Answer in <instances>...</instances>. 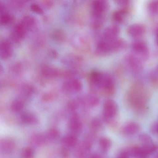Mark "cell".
<instances>
[{"label": "cell", "mask_w": 158, "mask_h": 158, "mask_svg": "<svg viewBox=\"0 0 158 158\" xmlns=\"http://www.w3.org/2000/svg\"><path fill=\"white\" fill-rule=\"evenodd\" d=\"M23 107V102L19 100L15 101L13 103L12 106L13 110L16 112L21 110Z\"/></svg>", "instance_id": "23"}, {"label": "cell", "mask_w": 158, "mask_h": 158, "mask_svg": "<svg viewBox=\"0 0 158 158\" xmlns=\"http://www.w3.org/2000/svg\"><path fill=\"white\" fill-rule=\"evenodd\" d=\"M127 100L137 111H144L149 98L148 92L143 84L136 82L131 86L127 94Z\"/></svg>", "instance_id": "1"}, {"label": "cell", "mask_w": 158, "mask_h": 158, "mask_svg": "<svg viewBox=\"0 0 158 158\" xmlns=\"http://www.w3.org/2000/svg\"><path fill=\"white\" fill-rule=\"evenodd\" d=\"M22 118L23 122L27 123H32L36 121V118L31 114H24L22 116Z\"/></svg>", "instance_id": "24"}, {"label": "cell", "mask_w": 158, "mask_h": 158, "mask_svg": "<svg viewBox=\"0 0 158 158\" xmlns=\"http://www.w3.org/2000/svg\"><path fill=\"white\" fill-rule=\"evenodd\" d=\"M116 3L120 6H123V7H126V6L128 5L130 3V1H125V0H121V1H115Z\"/></svg>", "instance_id": "30"}, {"label": "cell", "mask_w": 158, "mask_h": 158, "mask_svg": "<svg viewBox=\"0 0 158 158\" xmlns=\"http://www.w3.org/2000/svg\"><path fill=\"white\" fill-rule=\"evenodd\" d=\"M90 158H100V157H99L98 155H93L91 156V157H90Z\"/></svg>", "instance_id": "32"}, {"label": "cell", "mask_w": 158, "mask_h": 158, "mask_svg": "<svg viewBox=\"0 0 158 158\" xmlns=\"http://www.w3.org/2000/svg\"><path fill=\"white\" fill-rule=\"evenodd\" d=\"M125 41L120 39L114 40H101L97 46V51L100 54H106L123 49L126 47Z\"/></svg>", "instance_id": "2"}, {"label": "cell", "mask_w": 158, "mask_h": 158, "mask_svg": "<svg viewBox=\"0 0 158 158\" xmlns=\"http://www.w3.org/2000/svg\"><path fill=\"white\" fill-rule=\"evenodd\" d=\"M118 108L114 101L108 100L103 106V117L106 120H110L116 116Z\"/></svg>", "instance_id": "7"}, {"label": "cell", "mask_w": 158, "mask_h": 158, "mask_svg": "<svg viewBox=\"0 0 158 158\" xmlns=\"http://www.w3.org/2000/svg\"><path fill=\"white\" fill-rule=\"evenodd\" d=\"M152 84L154 87L158 88V77H154L152 79Z\"/></svg>", "instance_id": "31"}, {"label": "cell", "mask_w": 158, "mask_h": 158, "mask_svg": "<svg viewBox=\"0 0 158 158\" xmlns=\"http://www.w3.org/2000/svg\"><path fill=\"white\" fill-rule=\"evenodd\" d=\"M43 74L47 77H56L59 75V71L53 67L45 66L43 68Z\"/></svg>", "instance_id": "17"}, {"label": "cell", "mask_w": 158, "mask_h": 158, "mask_svg": "<svg viewBox=\"0 0 158 158\" xmlns=\"http://www.w3.org/2000/svg\"><path fill=\"white\" fill-rule=\"evenodd\" d=\"M148 9L149 11L152 14H158V1L151 2L148 5Z\"/></svg>", "instance_id": "22"}, {"label": "cell", "mask_w": 158, "mask_h": 158, "mask_svg": "<svg viewBox=\"0 0 158 158\" xmlns=\"http://www.w3.org/2000/svg\"><path fill=\"white\" fill-rule=\"evenodd\" d=\"M129 152L126 151H123L121 152V153L117 156V158H129Z\"/></svg>", "instance_id": "29"}, {"label": "cell", "mask_w": 158, "mask_h": 158, "mask_svg": "<svg viewBox=\"0 0 158 158\" xmlns=\"http://www.w3.org/2000/svg\"><path fill=\"white\" fill-rule=\"evenodd\" d=\"M0 53L1 58L3 59H8L12 55L13 49L9 41L4 40L1 44Z\"/></svg>", "instance_id": "12"}, {"label": "cell", "mask_w": 158, "mask_h": 158, "mask_svg": "<svg viewBox=\"0 0 158 158\" xmlns=\"http://www.w3.org/2000/svg\"><path fill=\"white\" fill-rule=\"evenodd\" d=\"M63 87L66 92H78L82 89V84L78 79H71L66 81L64 84Z\"/></svg>", "instance_id": "10"}, {"label": "cell", "mask_w": 158, "mask_h": 158, "mask_svg": "<svg viewBox=\"0 0 158 158\" xmlns=\"http://www.w3.org/2000/svg\"><path fill=\"white\" fill-rule=\"evenodd\" d=\"M109 7L108 2L105 1H95L91 4V11L94 24L97 27L101 25L103 16Z\"/></svg>", "instance_id": "3"}, {"label": "cell", "mask_w": 158, "mask_h": 158, "mask_svg": "<svg viewBox=\"0 0 158 158\" xmlns=\"http://www.w3.org/2000/svg\"><path fill=\"white\" fill-rule=\"evenodd\" d=\"M100 146L103 151H107L111 146V141L107 138H102L100 140Z\"/></svg>", "instance_id": "19"}, {"label": "cell", "mask_w": 158, "mask_h": 158, "mask_svg": "<svg viewBox=\"0 0 158 158\" xmlns=\"http://www.w3.org/2000/svg\"><path fill=\"white\" fill-rule=\"evenodd\" d=\"M139 129V126L138 124L135 122H131L125 126L123 131L126 135H132L136 134Z\"/></svg>", "instance_id": "14"}, {"label": "cell", "mask_w": 158, "mask_h": 158, "mask_svg": "<svg viewBox=\"0 0 158 158\" xmlns=\"http://www.w3.org/2000/svg\"></svg>", "instance_id": "36"}, {"label": "cell", "mask_w": 158, "mask_h": 158, "mask_svg": "<svg viewBox=\"0 0 158 158\" xmlns=\"http://www.w3.org/2000/svg\"><path fill=\"white\" fill-rule=\"evenodd\" d=\"M70 127L74 132H78L81 128V124L78 117L74 116L71 120Z\"/></svg>", "instance_id": "18"}, {"label": "cell", "mask_w": 158, "mask_h": 158, "mask_svg": "<svg viewBox=\"0 0 158 158\" xmlns=\"http://www.w3.org/2000/svg\"><path fill=\"white\" fill-rule=\"evenodd\" d=\"M101 123L100 121L98 119H95V120H93V122L92 123V127L95 129H98L100 127Z\"/></svg>", "instance_id": "28"}, {"label": "cell", "mask_w": 158, "mask_h": 158, "mask_svg": "<svg viewBox=\"0 0 158 158\" xmlns=\"http://www.w3.org/2000/svg\"><path fill=\"white\" fill-rule=\"evenodd\" d=\"M77 139L75 136L71 135L67 136L64 138L63 139V142L66 146L68 147H73L76 144Z\"/></svg>", "instance_id": "20"}, {"label": "cell", "mask_w": 158, "mask_h": 158, "mask_svg": "<svg viewBox=\"0 0 158 158\" xmlns=\"http://www.w3.org/2000/svg\"><path fill=\"white\" fill-rule=\"evenodd\" d=\"M158 158V157H157V158Z\"/></svg>", "instance_id": "35"}, {"label": "cell", "mask_w": 158, "mask_h": 158, "mask_svg": "<svg viewBox=\"0 0 158 158\" xmlns=\"http://www.w3.org/2000/svg\"><path fill=\"white\" fill-rule=\"evenodd\" d=\"M146 28L140 24H134L130 26L127 29V33L129 36L135 38L140 37L145 34Z\"/></svg>", "instance_id": "9"}, {"label": "cell", "mask_w": 158, "mask_h": 158, "mask_svg": "<svg viewBox=\"0 0 158 158\" xmlns=\"http://www.w3.org/2000/svg\"><path fill=\"white\" fill-rule=\"evenodd\" d=\"M156 44H157V45L158 46V33H157V35H156Z\"/></svg>", "instance_id": "33"}, {"label": "cell", "mask_w": 158, "mask_h": 158, "mask_svg": "<svg viewBox=\"0 0 158 158\" xmlns=\"http://www.w3.org/2000/svg\"><path fill=\"white\" fill-rule=\"evenodd\" d=\"M156 131L158 133V123L157 124V126H156Z\"/></svg>", "instance_id": "34"}, {"label": "cell", "mask_w": 158, "mask_h": 158, "mask_svg": "<svg viewBox=\"0 0 158 158\" xmlns=\"http://www.w3.org/2000/svg\"><path fill=\"white\" fill-rule=\"evenodd\" d=\"M20 23L25 27L28 31L31 29L35 24V20L34 17L30 16H26L22 19Z\"/></svg>", "instance_id": "16"}, {"label": "cell", "mask_w": 158, "mask_h": 158, "mask_svg": "<svg viewBox=\"0 0 158 158\" xmlns=\"http://www.w3.org/2000/svg\"><path fill=\"white\" fill-rule=\"evenodd\" d=\"M139 141L142 143L143 146H148L152 144V140L150 137L147 134H141L139 135Z\"/></svg>", "instance_id": "21"}, {"label": "cell", "mask_w": 158, "mask_h": 158, "mask_svg": "<svg viewBox=\"0 0 158 158\" xmlns=\"http://www.w3.org/2000/svg\"><path fill=\"white\" fill-rule=\"evenodd\" d=\"M125 61L128 68L133 73H139L142 71L143 65L137 56L132 54L128 55L125 57Z\"/></svg>", "instance_id": "6"}, {"label": "cell", "mask_w": 158, "mask_h": 158, "mask_svg": "<svg viewBox=\"0 0 158 158\" xmlns=\"http://www.w3.org/2000/svg\"><path fill=\"white\" fill-rule=\"evenodd\" d=\"M31 9L34 12L39 15H42L44 13L42 8L36 3H34L31 6Z\"/></svg>", "instance_id": "25"}, {"label": "cell", "mask_w": 158, "mask_h": 158, "mask_svg": "<svg viewBox=\"0 0 158 158\" xmlns=\"http://www.w3.org/2000/svg\"><path fill=\"white\" fill-rule=\"evenodd\" d=\"M3 148L4 151H9L12 149L14 147V144L10 141H7L6 143H3V146H2Z\"/></svg>", "instance_id": "27"}, {"label": "cell", "mask_w": 158, "mask_h": 158, "mask_svg": "<svg viewBox=\"0 0 158 158\" xmlns=\"http://www.w3.org/2000/svg\"><path fill=\"white\" fill-rule=\"evenodd\" d=\"M157 149V147L152 144L142 147H135L131 148L129 151L130 155L134 157H144L152 153Z\"/></svg>", "instance_id": "4"}, {"label": "cell", "mask_w": 158, "mask_h": 158, "mask_svg": "<svg viewBox=\"0 0 158 158\" xmlns=\"http://www.w3.org/2000/svg\"><path fill=\"white\" fill-rule=\"evenodd\" d=\"M27 30L21 23L17 24L13 32V39L15 42H19L25 37Z\"/></svg>", "instance_id": "11"}, {"label": "cell", "mask_w": 158, "mask_h": 158, "mask_svg": "<svg viewBox=\"0 0 158 158\" xmlns=\"http://www.w3.org/2000/svg\"><path fill=\"white\" fill-rule=\"evenodd\" d=\"M132 49L136 55L139 56L142 60H146L149 54L148 45L143 40H138L132 44Z\"/></svg>", "instance_id": "5"}, {"label": "cell", "mask_w": 158, "mask_h": 158, "mask_svg": "<svg viewBox=\"0 0 158 158\" xmlns=\"http://www.w3.org/2000/svg\"><path fill=\"white\" fill-rule=\"evenodd\" d=\"M1 23L2 25H7L11 23L13 21V17L10 14L5 12L4 8H2L1 5Z\"/></svg>", "instance_id": "15"}, {"label": "cell", "mask_w": 158, "mask_h": 158, "mask_svg": "<svg viewBox=\"0 0 158 158\" xmlns=\"http://www.w3.org/2000/svg\"><path fill=\"white\" fill-rule=\"evenodd\" d=\"M120 32V29L119 27L116 25L110 26L104 30L102 40L108 41L114 40L118 38Z\"/></svg>", "instance_id": "8"}, {"label": "cell", "mask_w": 158, "mask_h": 158, "mask_svg": "<svg viewBox=\"0 0 158 158\" xmlns=\"http://www.w3.org/2000/svg\"><path fill=\"white\" fill-rule=\"evenodd\" d=\"M128 10L126 8L116 11L113 14V19L114 22L119 23H124L129 16Z\"/></svg>", "instance_id": "13"}, {"label": "cell", "mask_w": 158, "mask_h": 158, "mask_svg": "<svg viewBox=\"0 0 158 158\" xmlns=\"http://www.w3.org/2000/svg\"><path fill=\"white\" fill-rule=\"evenodd\" d=\"M23 156L24 158H32L33 151L31 149L27 148L23 152Z\"/></svg>", "instance_id": "26"}]
</instances>
